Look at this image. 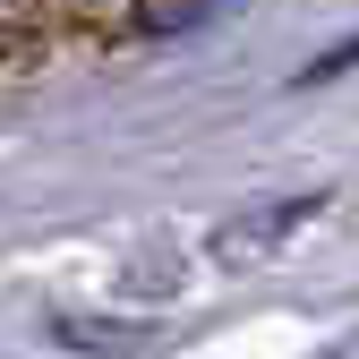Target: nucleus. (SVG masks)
Masks as SVG:
<instances>
[{
    "label": "nucleus",
    "mask_w": 359,
    "mask_h": 359,
    "mask_svg": "<svg viewBox=\"0 0 359 359\" xmlns=\"http://www.w3.org/2000/svg\"><path fill=\"white\" fill-rule=\"evenodd\" d=\"M351 60H359V43H342V52H325V60L308 69V77H334V69H351Z\"/></svg>",
    "instance_id": "nucleus-1"
}]
</instances>
